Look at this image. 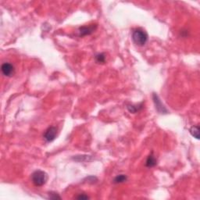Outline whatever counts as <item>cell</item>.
<instances>
[{"mask_svg":"<svg viewBox=\"0 0 200 200\" xmlns=\"http://www.w3.org/2000/svg\"><path fill=\"white\" fill-rule=\"evenodd\" d=\"M132 39L137 45L143 46L148 41V35L142 29L137 28L132 33Z\"/></svg>","mask_w":200,"mask_h":200,"instance_id":"cell-1","label":"cell"},{"mask_svg":"<svg viewBox=\"0 0 200 200\" xmlns=\"http://www.w3.org/2000/svg\"><path fill=\"white\" fill-rule=\"evenodd\" d=\"M157 160L155 157V156L152 153L150 154L148 157H147L146 162H145V166L147 167H153L156 165Z\"/></svg>","mask_w":200,"mask_h":200,"instance_id":"cell-7","label":"cell"},{"mask_svg":"<svg viewBox=\"0 0 200 200\" xmlns=\"http://www.w3.org/2000/svg\"><path fill=\"white\" fill-rule=\"evenodd\" d=\"M2 73L6 77H11L14 73V67L11 64L4 63L1 67Z\"/></svg>","mask_w":200,"mask_h":200,"instance_id":"cell-5","label":"cell"},{"mask_svg":"<svg viewBox=\"0 0 200 200\" xmlns=\"http://www.w3.org/2000/svg\"><path fill=\"white\" fill-rule=\"evenodd\" d=\"M31 180L34 185L37 187H41L46 183L48 180V175L42 170H36L31 175Z\"/></svg>","mask_w":200,"mask_h":200,"instance_id":"cell-2","label":"cell"},{"mask_svg":"<svg viewBox=\"0 0 200 200\" xmlns=\"http://www.w3.org/2000/svg\"><path fill=\"white\" fill-rule=\"evenodd\" d=\"M48 198L56 200V199H60L61 197H60V195H58V194L56 193V192H49V194H48Z\"/></svg>","mask_w":200,"mask_h":200,"instance_id":"cell-12","label":"cell"},{"mask_svg":"<svg viewBox=\"0 0 200 200\" xmlns=\"http://www.w3.org/2000/svg\"><path fill=\"white\" fill-rule=\"evenodd\" d=\"M77 199H88V198H89V197L85 195V194H81L77 197Z\"/></svg>","mask_w":200,"mask_h":200,"instance_id":"cell-13","label":"cell"},{"mask_svg":"<svg viewBox=\"0 0 200 200\" xmlns=\"http://www.w3.org/2000/svg\"><path fill=\"white\" fill-rule=\"evenodd\" d=\"M95 60H96V62L97 63H98V64H103V63H105L106 61L105 54L104 53L97 54V55L95 56Z\"/></svg>","mask_w":200,"mask_h":200,"instance_id":"cell-11","label":"cell"},{"mask_svg":"<svg viewBox=\"0 0 200 200\" xmlns=\"http://www.w3.org/2000/svg\"><path fill=\"white\" fill-rule=\"evenodd\" d=\"M127 180V177L125 174H120L117 175V177L114 179V183L115 184H120L123 183Z\"/></svg>","mask_w":200,"mask_h":200,"instance_id":"cell-9","label":"cell"},{"mask_svg":"<svg viewBox=\"0 0 200 200\" xmlns=\"http://www.w3.org/2000/svg\"><path fill=\"white\" fill-rule=\"evenodd\" d=\"M57 135V128L56 127H49L44 134V139L48 142L55 140Z\"/></svg>","mask_w":200,"mask_h":200,"instance_id":"cell-4","label":"cell"},{"mask_svg":"<svg viewBox=\"0 0 200 200\" xmlns=\"http://www.w3.org/2000/svg\"><path fill=\"white\" fill-rule=\"evenodd\" d=\"M152 99H153L154 104L156 106V109L157 111L161 114H168V111H167V109L165 108V106H164V104L162 103L161 100L160 99L158 95L156 93L152 94Z\"/></svg>","mask_w":200,"mask_h":200,"instance_id":"cell-3","label":"cell"},{"mask_svg":"<svg viewBox=\"0 0 200 200\" xmlns=\"http://www.w3.org/2000/svg\"><path fill=\"white\" fill-rule=\"evenodd\" d=\"M97 26L95 24H92L90 26H84L79 28V33L80 36H85V35H89L93 33L96 29Z\"/></svg>","mask_w":200,"mask_h":200,"instance_id":"cell-6","label":"cell"},{"mask_svg":"<svg viewBox=\"0 0 200 200\" xmlns=\"http://www.w3.org/2000/svg\"><path fill=\"white\" fill-rule=\"evenodd\" d=\"M190 133L196 139H199V127L198 126H193L191 127Z\"/></svg>","mask_w":200,"mask_h":200,"instance_id":"cell-10","label":"cell"},{"mask_svg":"<svg viewBox=\"0 0 200 200\" xmlns=\"http://www.w3.org/2000/svg\"><path fill=\"white\" fill-rule=\"evenodd\" d=\"M143 107V102L138 104V105H127V108L128 110V111L132 114H135L138 111H139L140 110H142Z\"/></svg>","mask_w":200,"mask_h":200,"instance_id":"cell-8","label":"cell"}]
</instances>
